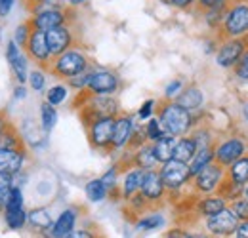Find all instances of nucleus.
Segmentation results:
<instances>
[{
	"mask_svg": "<svg viewBox=\"0 0 248 238\" xmlns=\"http://www.w3.org/2000/svg\"><path fill=\"white\" fill-rule=\"evenodd\" d=\"M31 15H29V23L34 30H48L62 27V25H69L75 19V10L65 6L58 0H50V2H38V4H31L27 6Z\"/></svg>",
	"mask_w": 248,
	"mask_h": 238,
	"instance_id": "obj_1",
	"label": "nucleus"
},
{
	"mask_svg": "<svg viewBox=\"0 0 248 238\" xmlns=\"http://www.w3.org/2000/svg\"><path fill=\"white\" fill-rule=\"evenodd\" d=\"M73 107L78 111V117L86 128L93 120L103 117H117L121 113V105L115 95H93L88 89L77 93Z\"/></svg>",
	"mask_w": 248,
	"mask_h": 238,
	"instance_id": "obj_2",
	"label": "nucleus"
},
{
	"mask_svg": "<svg viewBox=\"0 0 248 238\" xmlns=\"http://www.w3.org/2000/svg\"><path fill=\"white\" fill-rule=\"evenodd\" d=\"M156 119L160 122V126L164 128V132L168 135H174V137L189 135L191 130L197 126L195 115L184 109L182 105H178L174 99H162L158 103Z\"/></svg>",
	"mask_w": 248,
	"mask_h": 238,
	"instance_id": "obj_3",
	"label": "nucleus"
},
{
	"mask_svg": "<svg viewBox=\"0 0 248 238\" xmlns=\"http://www.w3.org/2000/svg\"><path fill=\"white\" fill-rule=\"evenodd\" d=\"M90 67H92L90 56L86 54V50L82 46L77 44V46L69 48L67 52L56 56L48 67V73L60 80H69L71 76H77Z\"/></svg>",
	"mask_w": 248,
	"mask_h": 238,
	"instance_id": "obj_4",
	"label": "nucleus"
},
{
	"mask_svg": "<svg viewBox=\"0 0 248 238\" xmlns=\"http://www.w3.org/2000/svg\"><path fill=\"white\" fill-rule=\"evenodd\" d=\"M248 34V0L237 2L227 10V15L216 30L217 40L225 38H241Z\"/></svg>",
	"mask_w": 248,
	"mask_h": 238,
	"instance_id": "obj_5",
	"label": "nucleus"
},
{
	"mask_svg": "<svg viewBox=\"0 0 248 238\" xmlns=\"http://www.w3.org/2000/svg\"><path fill=\"white\" fill-rule=\"evenodd\" d=\"M158 172H160V178H162V183H164L168 194L182 193L186 187H189V183H191L189 164H186V162H180V160H174L172 158V160L160 164Z\"/></svg>",
	"mask_w": 248,
	"mask_h": 238,
	"instance_id": "obj_6",
	"label": "nucleus"
},
{
	"mask_svg": "<svg viewBox=\"0 0 248 238\" xmlns=\"http://www.w3.org/2000/svg\"><path fill=\"white\" fill-rule=\"evenodd\" d=\"M223 179H225V168L219 166L217 162H212V164L204 166L197 176H193L189 185L197 196H204V194L217 193Z\"/></svg>",
	"mask_w": 248,
	"mask_h": 238,
	"instance_id": "obj_7",
	"label": "nucleus"
},
{
	"mask_svg": "<svg viewBox=\"0 0 248 238\" xmlns=\"http://www.w3.org/2000/svg\"><path fill=\"white\" fill-rule=\"evenodd\" d=\"M248 152V143L243 135H229L214 145V162L223 168H229L235 160Z\"/></svg>",
	"mask_w": 248,
	"mask_h": 238,
	"instance_id": "obj_8",
	"label": "nucleus"
},
{
	"mask_svg": "<svg viewBox=\"0 0 248 238\" xmlns=\"http://www.w3.org/2000/svg\"><path fill=\"white\" fill-rule=\"evenodd\" d=\"M123 86L121 76L113 69H103V67H92L88 91L93 95H115Z\"/></svg>",
	"mask_w": 248,
	"mask_h": 238,
	"instance_id": "obj_9",
	"label": "nucleus"
},
{
	"mask_svg": "<svg viewBox=\"0 0 248 238\" xmlns=\"http://www.w3.org/2000/svg\"><path fill=\"white\" fill-rule=\"evenodd\" d=\"M113 128H115V117H103L93 120L86 128L88 143L95 150L111 152V141H113Z\"/></svg>",
	"mask_w": 248,
	"mask_h": 238,
	"instance_id": "obj_10",
	"label": "nucleus"
},
{
	"mask_svg": "<svg viewBox=\"0 0 248 238\" xmlns=\"http://www.w3.org/2000/svg\"><path fill=\"white\" fill-rule=\"evenodd\" d=\"M237 225H239V219H237V215L231 211L229 206H225L221 211H217L216 215H210V217L204 219V231L212 238L233 237Z\"/></svg>",
	"mask_w": 248,
	"mask_h": 238,
	"instance_id": "obj_11",
	"label": "nucleus"
},
{
	"mask_svg": "<svg viewBox=\"0 0 248 238\" xmlns=\"http://www.w3.org/2000/svg\"><path fill=\"white\" fill-rule=\"evenodd\" d=\"M248 48V34L241 38H225L219 40V46L216 50V63L221 69H233L243 52Z\"/></svg>",
	"mask_w": 248,
	"mask_h": 238,
	"instance_id": "obj_12",
	"label": "nucleus"
},
{
	"mask_svg": "<svg viewBox=\"0 0 248 238\" xmlns=\"http://www.w3.org/2000/svg\"><path fill=\"white\" fill-rule=\"evenodd\" d=\"M23 50H25V54H27L29 61L34 63V67H42V69L48 71V67H50V63H52L54 58H52L50 48H48L46 32L32 29L31 36H29V40H27V44H25Z\"/></svg>",
	"mask_w": 248,
	"mask_h": 238,
	"instance_id": "obj_13",
	"label": "nucleus"
},
{
	"mask_svg": "<svg viewBox=\"0 0 248 238\" xmlns=\"http://www.w3.org/2000/svg\"><path fill=\"white\" fill-rule=\"evenodd\" d=\"M6 61L14 73L17 84H27L29 78V58L23 48H19L12 38L6 42Z\"/></svg>",
	"mask_w": 248,
	"mask_h": 238,
	"instance_id": "obj_14",
	"label": "nucleus"
},
{
	"mask_svg": "<svg viewBox=\"0 0 248 238\" xmlns=\"http://www.w3.org/2000/svg\"><path fill=\"white\" fill-rule=\"evenodd\" d=\"M140 193L141 196L149 202V206H158L164 198H166V187L162 183L160 178V172L158 170H149L143 174V181H141V187H140Z\"/></svg>",
	"mask_w": 248,
	"mask_h": 238,
	"instance_id": "obj_15",
	"label": "nucleus"
},
{
	"mask_svg": "<svg viewBox=\"0 0 248 238\" xmlns=\"http://www.w3.org/2000/svg\"><path fill=\"white\" fill-rule=\"evenodd\" d=\"M46 40H48V48H50L52 58H56L63 52H67L69 48L77 46V34H75V29L71 27V23L48 30Z\"/></svg>",
	"mask_w": 248,
	"mask_h": 238,
	"instance_id": "obj_16",
	"label": "nucleus"
},
{
	"mask_svg": "<svg viewBox=\"0 0 248 238\" xmlns=\"http://www.w3.org/2000/svg\"><path fill=\"white\" fill-rule=\"evenodd\" d=\"M136 128V119L128 113H119L115 117V128H113V141H111V152L124 150L130 145L132 134Z\"/></svg>",
	"mask_w": 248,
	"mask_h": 238,
	"instance_id": "obj_17",
	"label": "nucleus"
},
{
	"mask_svg": "<svg viewBox=\"0 0 248 238\" xmlns=\"http://www.w3.org/2000/svg\"><path fill=\"white\" fill-rule=\"evenodd\" d=\"M29 160L27 147L21 149H0V172L8 176H17L23 172Z\"/></svg>",
	"mask_w": 248,
	"mask_h": 238,
	"instance_id": "obj_18",
	"label": "nucleus"
},
{
	"mask_svg": "<svg viewBox=\"0 0 248 238\" xmlns=\"http://www.w3.org/2000/svg\"><path fill=\"white\" fill-rule=\"evenodd\" d=\"M143 170L136 168V166H128L123 170V178H121V185H119V193H121V198L124 202L130 200L134 194L140 193V187H141V181H143Z\"/></svg>",
	"mask_w": 248,
	"mask_h": 238,
	"instance_id": "obj_19",
	"label": "nucleus"
},
{
	"mask_svg": "<svg viewBox=\"0 0 248 238\" xmlns=\"http://www.w3.org/2000/svg\"><path fill=\"white\" fill-rule=\"evenodd\" d=\"M128 166H136V168H140V170H143V172L158 170L160 164H158L155 152H153V143H143L141 147L130 150ZM128 166H126V168H128Z\"/></svg>",
	"mask_w": 248,
	"mask_h": 238,
	"instance_id": "obj_20",
	"label": "nucleus"
},
{
	"mask_svg": "<svg viewBox=\"0 0 248 238\" xmlns=\"http://www.w3.org/2000/svg\"><path fill=\"white\" fill-rule=\"evenodd\" d=\"M77 221H78V209L77 208H65L58 215V219H54L52 229L48 231L50 238H65L77 229Z\"/></svg>",
	"mask_w": 248,
	"mask_h": 238,
	"instance_id": "obj_21",
	"label": "nucleus"
},
{
	"mask_svg": "<svg viewBox=\"0 0 248 238\" xmlns=\"http://www.w3.org/2000/svg\"><path fill=\"white\" fill-rule=\"evenodd\" d=\"M178 105H182L184 109H187L189 113H199L204 105V93L202 89L195 84H189L178 93V97L174 99Z\"/></svg>",
	"mask_w": 248,
	"mask_h": 238,
	"instance_id": "obj_22",
	"label": "nucleus"
},
{
	"mask_svg": "<svg viewBox=\"0 0 248 238\" xmlns=\"http://www.w3.org/2000/svg\"><path fill=\"white\" fill-rule=\"evenodd\" d=\"M27 225L40 235H48V231L54 225V217H52L48 208L38 206V208H32L27 211Z\"/></svg>",
	"mask_w": 248,
	"mask_h": 238,
	"instance_id": "obj_23",
	"label": "nucleus"
},
{
	"mask_svg": "<svg viewBox=\"0 0 248 238\" xmlns=\"http://www.w3.org/2000/svg\"><path fill=\"white\" fill-rule=\"evenodd\" d=\"M227 206L225 198H221L217 193L214 194H204V196H199V200L195 202V211L199 217H210V215H216L217 211Z\"/></svg>",
	"mask_w": 248,
	"mask_h": 238,
	"instance_id": "obj_24",
	"label": "nucleus"
},
{
	"mask_svg": "<svg viewBox=\"0 0 248 238\" xmlns=\"http://www.w3.org/2000/svg\"><path fill=\"white\" fill-rule=\"evenodd\" d=\"M2 215H4V223L10 231H21L27 225V209H25V206H19V208L4 206Z\"/></svg>",
	"mask_w": 248,
	"mask_h": 238,
	"instance_id": "obj_25",
	"label": "nucleus"
},
{
	"mask_svg": "<svg viewBox=\"0 0 248 238\" xmlns=\"http://www.w3.org/2000/svg\"><path fill=\"white\" fill-rule=\"evenodd\" d=\"M176 141H178V137H174V135H168V134H166L164 137H160L158 141L153 143V152H155L158 164H164V162H168V160H172V158H174Z\"/></svg>",
	"mask_w": 248,
	"mask_h": 238,
	"instance_id": "obj_26",
	"label": "nucleus"
},
{
	"mask_svg": "<svg viewBox=\"0 0 248 238\" xmlns=\"http://www.w3.org/2000/svg\"><path fill=\"white\" fill-rule=\"evenodd\" d=\"M27 147L23 141L21 132L10 122L2 132H0V149H21Z\"/></svg>",
	"mask_w": 248,
	"mask_h": 238,
	"instance_id": "obj_27",
	"label": "nucleus"
},
{
	"mask_svg": "<svg viewBox=\"0 0 248 238\" xmlns=\"http://www.w3.org/2000/svg\"><path fill=\"white\" fill-rule=\"evenodd\" d=\"M214 162V145H208V147H199L195 156L191 158L189 162V172H191V178L197 176L204 166L212 164Z\"/></svg>",
	"mask_w": 248,
	"mask_h": 238,
	"instance_id": "obj_28",
	"label": "nucleus"
},
{
	"mask_svg": "<svg viewBox=\"0 0 248 238\" xmlns=\"http://www.w3.org/2000/svg\"><path fill=\"white\" fill-rule=\"evenodd\" d=\"M197 152V143L191 135H184V137H178L176 141V149H174V160H180V162H186L189 164L191 158L195 156Z\"/></svg>",
	"mask_w": 248,
	"mask_h": 238,
	"instance_id": "obj_29",
	"label": "nucleus"
},
{
	"mask_svg": "<svg viewBox=\"0 0 248 238\" xmlns=\"http://www.w3.org/2000/svg\"><path fill=\"white\" fill-rule=\"evenodd\" d=\"M225 176L239 183V185H247L248 183V152L243 154L239 160H235L229 168H225Z\"/></svg>",
	"mask_w": 248,
	"mask_h": 238,
	"instance_id": "obj_30",
	"label": "nucleus"
},
{
	"mask_svg": "<svg viewBox=\"0 0 248 238\" xmlns=\"http://www.w3.org/2000/svg\"><path fill=\"white\" fill-rule=\"evenodd\" d=\"M217 194H219L221 198H225V202L229 204V202H233V200L245 196V185H239V183L231 181V179L225 176V179L221 181V185H219V189H217Z\"/></svg>",
	"mask_w": 248,
	"mask_h": 238,
	"instance_id": "obj_31",
	"label": "nucleus"
},
{
	"mask_svg": "<svg viewBox=\"0 0 248 238\" xmlns=\"http://www.w3.org/2000/svg\"><path fill=\"white\" fill-rule=\"evenodd\" d=\"M86 198L93 202V204H97V202H103L107 196H109V189L105 187V183L101 181V178H93L90 179L88 183H86Z\"/></svg>",
	"mask_w": 248,
	"mask_h": 238,
	"instance_id": "obj_32",
	"label": "nucleus"
},
{
	"mask_svg": "<svg viewBox=\"0 0 248 238\" xmlns=\"http://www.w3.org/2000/svg\"><path fill=\"white\" fill-rule=\"evenodd\" d=\"M58 124V109L54 105H50L48 101H44L40 105V126L46 134H50Z\"/></svg>",
	"mask_w": 248,
	"mask_h": 238,
	"instance_id": "obj_33",
	"label": "nucleus"
},
{
	"mask_svg": "<svg viewBox=\"0 0 248 238\" xmlns=\"http://www.w3.org/2000/svg\"><path fill=\"white\" fill-rule=\"evenodd\" d=\"M121 172H123L121 164H115V166H111V168L101 176V181H103V183H105V187L109 189V194L119 193V185H121ZM119 196H121V193H119Z\"/></svg>",
	"mask_w": 248,
	"mask_h": 238,
	"instance_id": "obj_34",
	"label": "nucleus"
},
{
	"mask_svg": "<svg viewBox=\"0 0 248 238\" xmlns=\"http://www.w3.org/2000/svg\"><path fill=\"white\" fill-rule=\"evenodd\" d=\"M164 225V217L160 213H145L141 215L138 221H136V229L138 231H155V229H160Z\"/></svg>",
	"mask_w": 248,
	"mask_h": 238,
	"instance_id": "obj_35",
	"label": "nucleus"
},
{
	"mask_svg": "<svg viewBox=\"0 0 248 238\" xmlns=\"http://www.w3.org/2000/svg\"><path fill=\"white\" fill-rule=\"evenodd\" d=\"M48 71L42 69V67H34L29 71V78H27V84L32 91H44L46 88V80H48Z\"/></svg>",
	"mask_w": 248,
	"mask_h": 238,
	"instance_id": "obj_36",
	"label": "nucleus"
},
{
	"mask_svg": "<svg viewBox=\"0 0 248 238\" xmlns=\"http://www.w3.org/2000/svg\"><path fill=\"white\" fill-rule=\"evenodd\" d=\"M67 97H69V86L67 84H54L46 91V101L54 107H60L62 103H65Z\"/></svg>",
	"mask_w": 248,
	"mask_h": 238,
	"instance_id": "obj_37",
	"label": "nucleus"
},
{
	"mask_svg": "<svg viewBox=\"0 0 248 238\" xmlns=\"http://www.w3.org/2000/svg\"><path fill=\"white\" fill-rule=\"evenodd\" d=\"M143 126H145V137H147L149 143H155V141H158L160 137L166 135L164 128L160 126V122H158L156 117H151L147 122H143Z\"/></svg>",
	"mask_w": 248,
	"mask_h": 238,
	"instance_id": "obj_38",
	"label": "nucleus"
},
{
	"mask_svg": "<svg viewBox=\"0 0 248 238\" xmlns=\"http://www.w3.org/2000/svg\"><path fill=\"white\" fill-rule=\"evenodd\" d=\"M237 2H245V0H197L195 12L202 14V12H208V10H214V8H231Z\"/></svg>",
	"mask_w": 248,
	"mask_h": 238,
	"instance_id": "obj_39",
	"label": "nucleus"
},
{
	"mask_svg": "<svg viewBox=\"0 0 248 238\" xmlns=\"http://www.w3.org/2000/svg\"><path fill=\"white\" fill-rule=\"evenodd\" d=\"M90 74H92V67H90V69H86L84 73L77 74V76H71V78H69V80H65V82H67L69 89H73L75 93H78V91H84V89L88 88Z\"/></svg>",
	"mask_w": 248,
	"mask_h": 238,
	"instance_id": "obj_40",
	"label": "nucleus"
},
{
	"mask_svg": "<svg viewBox=\"0 0 248 238\" xmlns=\"http://www.w3.org/2000/svg\"><path fill=\"white\" fill-rule=\"evenodd\" d=\"M32 32V27L29 21H23V23H19L16 30H14V36H12V40L19 46V48H25V44H27V40H29V36H31Z\"/></svg>",
	"mask_w": 248,
	"mask_h": 238,
	"instance_id": "obj_41",
	"label": "nucleus"
},
{
	"mask_svg": "<svg viewBox=\"0 0 248 238\" xmlns=\"http://www.w3.org/2000/svg\"><path fill=\"white\" fill-rule=\"evenodd\" d=\"M227 206H229L231 211L237 215V219H239V221H248V198L241 196V198H237V200L229 202Z\"/></svg>",
	"mask_w": 248,
	"mask_h": 238,
	"instance_id": "obj_42",
	"label": "nucleus"
},
{
	"mask_svg": "<svg viewBox=\"0 0 248 238\" xmlns=\"http://www.w3.org/2000/svg\"><path fill=\"white\" fill-rule=\"evenodd\" d=\"M231 71L239 80H248V48L243 52V56L239 58V61L235 63V67Z\"/></svg>",
	"mask_w": 248,
	"mask_h": 238,
	"instance_id": "obj_43",
	"label": "nucleus"
},
{
	"mask_svg": "<svg viewBox=\"0 0 248 238\" xmlns=\"http://www.w3.org/2000/svg\"><path fill=\"white\" fill-rule=\"evenodd\" d=\"M155 111H156V101L155 99H147V101H143L141 107L138 109L136 119L140 120V122H147V120L155 115Z\"/></svg>",
	"mask_w": 248,
	"mask_h": 238,
	"instance_id": "obj_44",
	"label": "nucleus"
},
{
	"mask_svg": "<svg viewBox=\"0 0 248 238\" xmlns=\"http://www.w3.org/2000/svg\"><path fill=\"white\" fill-rule=\"evenodd\" d=\"M14 185H16L14 176H8V174H2L0 172V200L4 204H6V200H8V196H10L12 189H14Z\"/></svg>",
	"mask_w": 248,
	"mask_h": 238,
	"instance_id": "obj_45",
	"label": "nucleus"
},
{
	"mask_svg": "<svg viewBox=\"0 0 248 238\" xmlns=\"http://www.w3.org/2000/svg\"><path fill=\"white\" fill-rule=\"evenodd\" d=\"M184 88H186V82H184L182 78H174V80H170V82L166 84V88H164V99H176L178 93H180Z\"/></svg>",
	"mask_w": 248,
	"mask_h": 238,
	"instance_id": "obj_46",
	"label": "nucleus"
},
{
	"mask_svg": "<svg viewBox=\"0 0 248 238\" xmlns=\"http://www.w3.org/2000/svg\"><path fill=\"white\" fill-rule=\"evenodd\" d=\"M65 238H99L97 233L92 229H75L71 235H67Z\"/></svg>",
	"mask_w": 248,
	"mask_h": 238,
	"instance_id": "obj_47",
	"label": "nucleus"
},
{
	"mask_svg": "<svg viewBox=\"0 0 248 238\" xmlns=\"http://www.w3.org/2000/svg\"><path fill=\"white\" fill-rule=\"evenodd\" d=\"M168 4L174 6L176 10H184V12H187V10H193V8H195L197 0H168Z\"/></svg>",
	"mask_w": 248,
	"mask_h": 238,
	"instance_id": "obj_48",
	"label": "nucleus"
},
{
	"mask_svg": "<svg viewBox=\"0 0 248 238\" xmlns=\"http://www.w3.org/2000/svg\"><path fill=\"white\" fill-rule=\"evenodd\" d=\"M16 6V0H0V19H6Z\"/></svg>",
	"mask_w": 248,
	"mask_h": 238,
	"instance_id": "obj_49",
	"label": "nucleus"
},
{
	"mask_svg": "<svg viewBox=\"0 0 248 238\" xmlns=\"http://www.w3.org/2000/svg\"><path fill=\"white\" fill-rule=\"evenodd\" d=\"M187 237V231L184 227H172L164 233V238H186Z\"/></svg>",
	"mask_w": 248,
	"mask_h": 238,
	"instance_id": "obj_50",
	"label": "nucleus"
},
{
	"mask_svg": "<svg viewBox=\"0 0 248 238\" xmlns=\"http://www.w3.org/2000/svg\"><path fill=\"white\" fill-rule=\"evenodd\" d=\"M233 238H248V221H239V225L233 233Z\"/></svg>",
	"mask_w": 248,
	"mask_h": 238,
	"instance_id": "obj_51",
	"label": "nucleus"
},
{
	"mask_svg": "<svg viewBox=\"0 0 248 238\" xmlns=\"http://www.w3.org/2000/svg\"><path fill=\"white\" fill-rule=\"evenodd\" d=\"M27 97V88H25V84H17L16 88H14V99L16 101H23Z\"/></svg>",
	"mask_w": 248,
	"mask_h": 238,
	"instance_id": "obj_52",
	"label": "nucleus"
},
{
	"mask_svg": "<svg viewBox=\"0 0 248 238\" xmlns=\"http://www.w3.org/2000/svg\"><path fill=\"white\" fill-rule=\"evenodd\" d=\"M88 0H63V4L65 6H69V8H73V10H77V8H80V6H84Z\"/></svg>",
	"mask_w": 248,
	"mask_h": 238,
	"instance_id": "obj_53",
	"label": "nucleus"
},
{
	"mask_svg": "<svg viewBox=\"0 0 248 238\" xmlns=\"http://www.w3.org/2000/svg\"><path fill=\"white\" fill-rule=\"evenodd\" d=\"M186 238H212V237H210L206 231H204V233H189V231H187Z\"/></svg>",
	"mask_w": 248,
	"mask_h": 238,
	"instance_id": "obj_54",
	"label": "nucleus"
},
{
	"mask_svg": "<svg viewBox=\"0 0 248 238\" xmlns=\"http://www.w3.org/2000/svg\"><path fill=\"white\" fill-rule=\"evenodd\" d=\"M10 124V120H8V117H4V113H0V132L6 128Z\"/></svg>",
	"mask_w": 248,
	"mask_h": 238,
	"instance_id": "obj_55",
	"label": "nucleus"
},
{
	"mask_svg": "<svg viewBox=\"0 0 248 238\" xmlns=\"http://www.w3.org/2000/svg\"><path fill=\"white\" fill-rule=\"evenodd\" d=\"M38 2H50V0H27V6H31V4H38Z\"/></svg>",
	"mask_w": 248,
	"mask_h": 238,
	"instance_id": "obj_56",
	"label": "nucleus"
},
{
	"mask_svg": "<svg viewBox=\"0 0 248 238\" xmlns=\"http://www.w3.org/2000/svg\"><path fill=\"white\" fill-rule=\"evenodd\" d=\"M243 115H245V119L248 120V103H245V107H243Z\"/></svg>",
	"mask_w": 248,
	"mask_h": 238,
	"instance_id": "obj_57",
	"label": "nucleus"
},
{
	"mask_svg": "<svg viewBox=\"0 0 248 238\" xmlns=\"http://www.w3.org/2000/svg\"><path fill=\"white\" fill-rule=\"evenodd\" d=\"M2 213H4V202L0 200V215H2Z\"/></svg>",
	"mask_w": 248,
	"mask_h": 238,
	"instance_id": "obj_58",
	"label": "nucleus"
},
{
	"mask_svg": "<svg viewBox=\"0 0 248 238\" xmlns=\"http://www.w3.org/2000/svg\"><path fill=\"white\" fill-rule=\"evenodd\" d=\"M245 198H248V183L245 185Z\"/></svg>",
	"mask_w": 248,
	"mask_h": 238,
	"instance_id": "obj_59",
	"label": "nucleus"
},
{
	"mask_svg": "<svg viewBox=\"0 0 248 238\" xmlns=\"http://www.w3.org/2000/svg\"><path fill=\"white\" fill-rule=\"evenodd\" d=\"M162 2H168V0H162Z\"/></svg>",
	"mask_w": 248,
	"mask_h": 238,
	"instance_id": "obj_60",
	"label": "nucleus"
}]
</instances>
